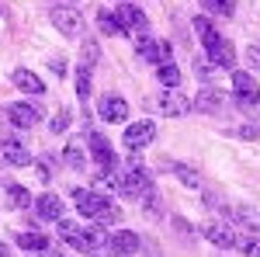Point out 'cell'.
<instances>
[{
	"label": "cell",
	"instance_id": "ac0fdd59",
	"mask_svg": "<svg viewBox=\"0 0 260 257\" xmlns=\"http://www.w3.org/2000/svg\"><path fill=\"white\" fill-rule=\"evenodd\" d=\"M163 170H170L174 178L184 184V188H201V174L198 170H191L187 163H177V160H163Z\"/></svg>",
	"mask_w": 260,
	"mask_h": 257
},
{
	"label": "cell",
	"instance_id": "30bf717a",
	"mask_svg": "<svg viewBox=\"0 0 260 257\" xmlns=\"http://www.w3.org/2000/svg\"><path fill=\"white\" fill-rule=\"evenodd\" d=\"M115 14H118L121 28H125V35H142V32H146V24H149V18L142 14L139 7H136V4H128V0L121 4V7L115 11Z\"/></svg>",
	"mask_w": 260,
	"mask_h": 257
},
{
	"label": "cell",
	"instance_id": "1f68e13d",
	"mask_svg": "<svg viewBox=\"0 0 260 257\" xmlns=\"http://www.w3.org/2000/svg\"><path fill=\"white\" fill-rule=\"evenodd\" d=\"M83 56H87V66L98 60V45H94V39H83Z\"/></svg>",
	"mask_w": 260,
	"mask_h": 257
},
{
	"label": "cell",
	"instance_id": "d6a6232c",
	"mask_svg": "<svg viewBox=\"0 0 260 257\" xmlns=\"http://www.w3.org/2000/svg\"><path fill=\"white\" fill-rule=\"evenodd\" d=\"M90 257H121V254H115L111 247H101V250H94V254H90Z\"/></svg>",
	"mask_w": 260,
	"mask_h": 257
},
{
	"label": "cell",
	"instance_id": "e575fe53",
	"mask_svg": "<svg viewBox=\"0 0 260 257\" xmlns=\"http://www.w3.org/2000/svg\"><path fill=\"white\" fill-rule=\"evenodd\" d=\"M0 257H11V247H4V243H0Z\"/></svg>",
	"mask_w": 260,
	"mask_h": 257
},
{
	"label": "cell",
	"instance_id": "603a6c76",
	"mask_svg": "<svg viewBox=\"0 0 260 257\" xmlns=\"http://www.w3.org/2000/svg\"><path fill=\"white\" fill-rule=\"evenodd\" d=\"M98 28L104 32V35H125L118 14H111V11H98Z\"/></svg>",
	"mask_w": 260,
	"mask_h": 257
},
{
	"label": "cell",
	"instance_id": "ffe728a7",
	"mask_svg": "<svg viewBox=\"0 0 260 257\" xmlns=\"http://www.w3.org/2000/svg\"><path fill=\"white\" fill-rule=\"evenodd\" d=\"M11 80H14V87H18V91H24V94H45V83H42L31 70H14V73H11Z\"/></svg>",
	"mask_w": 260,
	"mask_h": 257
},
{
	"label": "cell",
	"instance_id": "9c48e42d",
	"mask_svg": "<svg viewBox=\"0 0 260 257\" xmlns=\"http://www.w3.org/2000/svg\"><path fill=\"white\" fill-rule=\"evenodd\" d=\"M156 139V125L149 119H142V122H132L128 129H125V136H121V142L128 146V150H142V146H149Z\"/></svg>",
	"mask_w": 260,
	"mask_h": 257
},
{
	"label": "cell",
	"instance_id": "3957f363",
	"mask_svg": "<svg viewBox=\"0 0 260 257\" xmlns=\"http://www.w3.org/2000/svg\"><path fill=\"white\" fill-rule=\"evenodd\" d=\"M59 237L66 240L70 247L83 250V254H94L101 247H108V240H111L104 233L101 222H94V226H77V222H66V219H59Z\"/></svg>",
	"mask_w": 260,
	"mask_h": 257
},
{
	"label": "cell",
	"instance_id": "e0dca14e",
	"mask_svg": "<svg viewBox=\"0 0 260 257\" xmlns=\"http://www.w3.org/2000/svg\"><path fill=\"white\" fill-rule=\"evenodd\" d=\"M108 247L115 250V254L128 257V254H139V237L132 233V230H118V233H111V240H108Z\"/></svg>",
	"mask_w": 260,
	"mask_h": 257
},
{
	"label": "cell",
	"instance_id": "f1b7e54d",
	"mask_svg": "<svg viewBox=\"0 0 260 257\" xmlns=\"http://www.w3.org/2000/svg\"><path fill=\"white\" fill-rule=\"evenodd\" d=\"M240 212H243V226H246L250 233H257V237H260V205H257V209H240Z\"/></svg>",
	"mask_w": 260,
	"mask_h": 257
},
{
	"label": "cell",
	"instance_id": "52a82bcc",
	"mask_svg": "<svg viewBox=\"0 0 260 257\" xmlns=\"http://www.w3.org/2000/svg\"><path fill=\"white\" fill-rule=\"evenodd\" d=\"M156 108H160L163 115H170V119H180V115H191L194 101H191V98H184L177 87H167L160 98H156Z\"/></svg>",
	"mask_w": 260,
	"mask_h": 257
},
{
	"label": "cell",
	"instance_id": "f546056e",
	"mask_svg": "<svg viewBox=\"0 0 260 257\" xmlns=\"http://www.w3.org/2000/svg\"><path fill=\"white\" fill-rule=\"evenodd\" d=\"M212 66H215L212 60H194V70H198V77H205V80L212 77Z\"/></svg>",
	"mask_w": 260,
	"mask_h": 257
},
{
	"label": "cell",
	"instance_id": "ba28073f",
	"mask_svg": "<svg viewBox=\"0 0 260 257\" xmlns=\"http://www.w3.org/2000/svg\"><path fill=\"white\" fill-rule=\"evenodd\" d=\"M7 119H11L14 129H35L42 122V108L39 104H28V101H14L7 108Z\"/></svg>",
	"mask_w": 260,
	"mask_h": 257
},
{
	"label": "cell",
	"instance_id": "9a60e30c",
	"mask_svg": "<svg viewBox=\"0 0 260 257\" xmlns=\"http://www.w3.org/2000/svg\"><path fill=\"white\" fill-rule=\"evenodd\" d=\"M0 157L11 167H28L31 163V153H28V146L21 139H0Z\"/></svg>",
	"mask_w": 260,
	"mask_h": 257
},
{
	"label": "cell",
	"instance_id": "4fadbf2b",
	"mask_svg": "<svg viewBox=\"0 0 260 257\" xmlns=\"http://www.w3.org/2000/svg\"><path fill=\"white\" fill-rule=\"evenodd\" d=\"M98 115L104 122H125L128 119V104H125V98H118V94H104V98L98 101Z\"/></svg>",
	"mask_w": 260,
	"mask_h": 257
},
{
	"label": "cell",
	"instance_id": "6da1fadb",
	"mask_svg": "<svg viewBox=\"0 0 260 257\" xmlns=\"http://www.w3.org/2000/svg\"><path fill=\"white\" fill-rule=\"evenodd\" d=\"M98 184H111L118 195L125 198H136V202H142V198L153 191V178L146 174V167H142L139 160H132L125 170H111V174H101Z\"/></svg>",
	"mask_w": 260,
	"mask_h": 257
},
{
	"label": "cell",
	"instance_id": "d590c367",
	"mask_svg": "<svg viewBox=\"0 0 260 257\" xmlns=\"http://www.w3.org/2000/svg\"><path fill=\"white\" fill-rule=\"evenodd\" d=\"M42 257H59V254L56 250H42Z\"/></svg>",
	"mask_w": 260,
	"mask_h": 257
},
{
	"label": "cell",
	"instance_id": "8fae6325",
	"mask_svg": "<svg viewBox=\"0 0 260 257\" xmlns=\"http://www.w3.org/2000/svg\"><path fill=\"white\" fill-rule=\"evenodd\" d=\"M233 91H236V101H240V104H250V108H253L260 101V83L250 77V73H243V70L233 73Z\"/></svg>",
	"mask_w": 260,
	"mask_h": 257
},
{
	"label": "cell",
	"instance_id": "5b68a950",
	"mask_svg": "<svg viewBox=\"0 0 260 257\" xmlns=\"http://www.w3.org/2000/svg\"><path fill=\"white\" fill-rule=\"evenodd\" d=\"M136 52H139V60L153 63V66H160V63H170V60H174V49H170V42L149 39V35H136Z\"/></svg>",
	"mask_w": 260,
	"mask_h": 257
},
{
	"label": "cell",
	"instance_id": "44dd1931",
	"mask_svg": "<svg viewBox=\"0 0 260 257\" xmlns=\"http://www.w3.org/2000/svg\"><path fill=\"white\" fill-rule=\"evenodd\" d=\"M14 240H18L21 250H39V254L49 250V237H42V233H35V230H21Z\"/></svg>",
	"mask_w": 260,
	"mask_h": 257
},
{
	"label": "cell",
	"instance_id": "cb8c5ba5",
	"mask_svg": "<svg viewBox=\"0 0 260 257\" xmlns=\"http://www.w3.org/2000/svg\"><path fill=\"white\" fill-rule=\"evenodd\" d=\"M156 80H160L163 87H177V83H180V70L174 66V60H170V63H160V66H156Z\"/></svg>",
	"mask_w": 260,
	"mask_h": 257
},
{
	"label": "cell",
	"instance_id": "8d00e7d4",
	"mask_svg": "<svg viewBox=\"0 0 260 257\" xmlns=\"http://www.w3.org/2000/svg\"><path fill=\"white\" fill-rule=\"evenodd\" d=\"M56 4H59V0H56Z\"/></svg>",
	"mask_w": 260,
	"mask_h": 257
},
{
	"label": "cell",
	"instance_id": "836d02e7",
	"mask_svg": "<svg viewBox=\"0 0 260 257\" xmlns=\"http://www.w3.org/2000/svg\"><path fill=\"white\" fill-rule=\"evenodd\" d=\"M240 136H243V139H257L260 132H257V129H246V125H243V129H240Z\"/></svg>",
	"mask_w": 260,
	"mask_h": 257
},
{
	"label": "cell",
	"instance_id": "5bb4252c",
	"mask_svg": "<svg viewBox=\"0 0 260 257\" xmlns=\"http://www.w3.org/2000/svg\"><path fill=\"white\" fill-rule=\"evenodd\" d=\"M35 216L45 219V222H59L62 219V198L56 191H45V195L35 198Z\"/></svg>",
	"mask_w": 260,
	"mask_h": 257
},
{
	"label": "cell",
	"instance_id": "8992f818",
	"mask_svg": "<svg viewBox=\"0 0 260 257\" xmlns=\"http://www.w3.org/2000/svg\"><path fill=\"white\" fill-rule=\"evenodd\" d=\"M49 18H52V24H56V32H59V35H66V39L80 35L83 18H80V11H77V7H70V4H56Z\"/></svg>",
	"mask_w": 260,
	"mask_h": 257
},
{
	"label": "cell",
	"instance_id": "d4e9b609",
	"mask_svg": "<svg viewBox=\"0 0 260 257\" xmlns=\"http://www.w3.org/2000/svg\"><path fill=\"white\" fill-rule=\"evenodd\" d=\"M222 91H212V87H208V91H201V98L194 101V108H201V111H219L222 104Z\"/></svg>",
	"mask_w": 260,
	"mask_h": 257
},
{
	"label": "cell",
	"instance_id": "7402d4cb",
	"mask_svg": "<svg viewBox=\"0 0 260 257\" xmlns=\"http://www.w3.org/2000/svg\"><path fill=\"white\" fill-rule=\"evenodd\" d=\"M201 7L215 18H233L236 14V0H201Z\"/></svg>",
	"mask_w": 260,
	"mask_h": 257
},
{
	"label": "cell",
	"instance_id": "4316f807",
	"mask_svg": "<svg viewBox=\"0 0 260 257\" xmlns=\"http://www.w3.org/2000/svg\"><path fill=\"white\" fill-rule=\"evenodd\" d=\"M236 250H240L243 257H260V237H257V233L240 237V240H236Z\"/></svg>",
	"mask_w": 260,
	"mask_h": 257
},
{
	"label": "cell",
	"instance_id": "4dcf8cb0",
	"mask_svg": "<svg viewBox=\"0 0 260 257\" xmlns=\"http://www.w3.org/2000/svg\"><path fill=\"white\" fill-rule=\"evenodd\" d=\"M66 125H70V111H59L52 119V132H66Z\"/></svg>",
	"mask_w": 260,
	"mask_h": 257
},
{
	"label": "cell",
	"instance_id": "83f0119b",
	"mask_svg": "<svg viewBox=\"0 0 260 257\" xmlns=\"http://www.w3.org/2000/svg\"><path fill=\"white\" fill-rule=\"evenodd\" d=\"M87 94H90V66L80 63V70H77V98L87 101Z\"/></svg>",
	"mask_w": 260,
	"mask_h": 257
},
{
	"label": "cell",
	"instance_id": "484cf974",
	"mask_svg": "<svg viewBox=\"0 0 260 257\" xmlns=\"http://www.w3.org/2000/svg\"><path fill=\"white\" fill-rule=\"evenodd\" d=\"M7 195H11V202H14L18 209L35 205V202H31V195H28V188H21V184H14V181H7Z\"/></svg>",
	"mask_w": 260,
	"mask_h": 257
},
{
	"label": "cell",
	"instance_id": "7a4b0ae2",
	"mask_svg": "<svg viewBox=\"0 0 260 257\" xmlns=\"http://www.w3.org/2000/svg\"><path fill=\"white\" fill-rule=\"evenodd\" d=\"M73 205H77V212H80L83 219H94V222H101V226L118 222V219H121V209L111 202V198L94 195V191H83V188L73 191Z\"/></svg>",
	"mask_w": 260,
	"mask_h": 257
},
{
	"label": "cell",
	"instance_id": "7c38bea8",
	"mask_svg": "<svg viewBox=\"0 0 260 257\" xmlns=\"http://www.w3.org/2000/svg\"><path fill=\"white\" fill-rule=\"evenodd\" d=\"M205 52H208V60L215 63L219 70H233V66H236V49H233V42H225L222 35L208 42V45H205Z\"/></svg>",
	"mask_w": 260,
	"mask_h": 257
},
{
	"label": "cell",
	"instance_id": "2e32d148",
	"mask_svg": "<svg viewBox=\"0 0 260 257\" xmlns=\"http://www.w3.org/2000/svg\"><path fill=\"white\" fill-rule=\"evenodd\" d=\"M201 233H205L208 243H215V247H222V250H233V247H236V240H240L229 226H219V222H208Z\"/></svg>",
	"mask_w": 260,
	"mask_h": 257
},
{
	"label": "cell",
	"instance_id": "d6986e66",
	"mask_svg": "<svg viewBox=\"0 0 260 257\" xmlns=\"http://www.w3.org/2000/svg\"><path fill=\"white\" fill-rule=\"evenodd\" d=\"M87 153H90V146H83V136H73V139H70V146L62 150V157H66V167H73V170H83V163H87Z\"/></svg>",
	"mask_w": 260,
	"mask_h": 257
},
{
	"label": "cell",
	"instance_id": "277c9868",
	"mask_svg": "<svg viewBox=\"0 0 260 257\" xmlns=\"http://www.w3.org/2000/svg\"><path fill=\"white\" fill-rule=\"evenodd\" d=\"M87 146H90L94 163H101V174L118 170V157H115V150H111V142H108L104 132H87Z\"/></svg>",
	"mask_w": 260,
	"mask_h": 257
}]
</instances>
